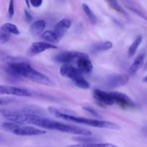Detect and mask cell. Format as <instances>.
<instances>
[{"label":"cell","mask_w":147,"mask_h":147,"mask_svg":"<svg viewBox=\"0 0 147 147\" xmlns=\"http://www.w3.org/2000/svg\"><path fill=\"white\" fill-rule=\"evenodd\" d=\"M1 114L7 120L22 125H33L50 130L58 131L64 133L72 134L79 136H89L92 134L90 131L79 126L66 124L61 122L42 117L33 113L16 111H2Z\"/></svg>","instance_id":"cell-1"},{"label":"cell","mask_w":147,"mask_h":147,"mask_svg":"<svg viewBox=\"0 0 147 147\" xmlns=\"http://www.w3.org/2000/svg\"><path fill=\"white\" fill-rule=\"evenodd\" d=\"M4 70L9 76L15 78H24L37 84L53 87L55 83L49 77L34 70L26 62H9L6 64Z\"/></svg>","instance_id":"cell-2"},{"label":"cell","mask_w":147,"mask_h":147,"mask_svg":"<svg viewBox=\"0 0 147 147\" xmlns=\"http://www.w3.org/2000/svg\"><path fill=\"white\" fill-rule=\"evenodd\" d=\"M49 113L54 115L55 117L60 119H64L67 121L74 122V123H78V124L86 125V126H92L95 128H100V129H112V130H117L120 129V126L118 124L112 122L107 121H100L96 120V119H88V118L78 117V116H73V115L68 114L67 113L61 111L57 109L54 107H49L47 109Z\"/></svg>","instance_id":"cell-3"},{"label":"cell","mask_w":147,"mask_h":147,"mask_svg":"<svg viewBox=\"0 0 147 147\" xmlns=\"http://www.w3.org/2000/svg\"><path fill=\"white\" fill-rule=\"evenodd\" d=\"M1 128L4 131L17 136H39L47 133L45 130L33 126L18 124L13 122H4L1 123Z\"/></svg>","instance_id":"cell-4"},{"label":"cell","mask_w":147,"mask_h":147,"mask_svg":"<svg viewBox=\"0 0 147 147\" xmlns=\"http://www.w3.org/2000/svg\"><path fill=\"white\" fill-rule=\"evenodd\" d=\"M82 57H88L86 53L77 51H63L56 55L54 60L57 63L64 64H70L73 62H77Z\"/></svg>","instance_id":"cell-5"},{"label":"cell","mask_w":147,"mask_h":147,"mask_svg":"<svg viewBox=\"0 0 147 147\" xmlns=\"http://www.w3.org/2000/svg\"><path fill=\"white\" fill-rule=\"evenodd\" d=\"M129 81V76L123 73H116L108 76L104 85L107 88H116L127 84Z\"/></svg>","instance_id":"cell-6"},{"label":"cell","mask_w":147,"mask_h":147,"mask_svg":"<svg viewBox=\"0 0 147 147\" xmlns=\"http://www.w3.org/2000/svg\"><path fill=\"white\" fill-rule=\"evenodd\" d=\"M93 98L98 104L102 106H112L115 104L114 100L111 93H107L99 89L94 90L93 93Z\"/></svg>","instance_id":"cell-7"},{"label":"cell","mask_w":147,"mask_h":147,"mask_svg":"<svg viewBox=\"0 0 147 147\" xmlns=\"http://www.w3.org/2000/svg\"><path fill=\"white\" fill-rule=\"evenodd\" d=\"M0 94L12 95V96H20V97H31L32 96L31 92L26 89L8 86H0Z\"/></svg>","instance_id":"cell-8"},{"label":"cell","mask_w":147,"mask_h":147,"mask_svg":"<svg viewBox=\"0 0 147 147\" xmlns=\"http://www.w3.org/2000/svg\"><path fill=\"white\" fill-rule=\"evenodd\" d=\"M60 73L62 76L70 79L73 82L83 76L82 73L78 67H74L70 64L63 65L60 69Z\"/></svg>","instance_id":"cell-9"},{"label":"cell","mask_w":147,"mask_h":147,"mask_svg":"<svg viewBox=\"0 0 147 147\" xmlns=\"http://www.w3.org/2000/svg\"><path fill=\"white\" fill-rule=\"evenodd\" d=\"M57 46L46 42H37L31 45L28 50V55L30 56H34L44 51L50 49H57Z\"/></svg>","instance_id":"cell-10"},{"label":"cell","mask_w":147,"mask_h":147,"mask_svg":"<svg viewBox=\"0 0 147 147\" xmlns=\"http://www.w3.org/2000/svg\"><path fill=\"white\" fill-rule=\"evenodd\" d=\"M112 96L116 104L123 108H134L135 103L127 95L119 92H111Z\"/></svg>","instance_id":"cell-11"},{"label":"cell","mask_w":147,"mask_h":147,"mask_svg":"<svg viewBox=\"0 0 147 147\" xmlns=\"http://www.w3.org/2000/svg\"><path fill=\"white\" fill-rule=\"evenodd\" d=\"M71 21L68 19H63L62 20H60L54 27V30H53V32L55 33V34L56 35V37H57L58 40L60 41L64 35L65 34V33L67 32V30L70 29V26H71Z\"/></svg>","instance_id":"cell-12"},{"label":"cell","mask_w":147,"mask_h":147,"mask_svg":"<svg viewBox=\"0 0 147 147\" xmlns=\"http://www.w3.org/2000/svg\"><path fill=\"white\" fill-rule=\"evenodd\" d=\"M78 69L82 73L89 74L93 71V66L88 57H82L77 61Z\"/></svg>","instance_id":"cell-13"},{"label":"cell","mask_w":147,"mask_h":147,"mask_svg":"<svg viewBox=\"0 0 147 147\" xmlns=\"http://www.w3.org/2000/svg\"><path fill=\"white\" fill-rule=\"evenodd\" d=\"M113 47V44L111 42H98L93 45L90 47V53L92 54H97L101 52L107 51Z\"/></svg>","instance_id":"cell-14"},{"label":"cell","mask_w":147,"mask_h":147,"mask_svg":"<svg viewBox=\"0 0 147 147\" xmlns=\"http://www.w3.org/2000/svg\"><path fill=\"white\" fill-rule=\"evenodd\" d=\"M46 27V22L45 20H39L34 22V23L31 24L30 26V32L33 34V35H40V34H42L43 31L45 30Z\"/></svg>","instance_id":"cell-15"},{"label":"cell","mask_w":147,"mask_h":147,"mask_svg":"<svg viewBox=\"0 0 147 147\" xmlns=\"http://www.w3.org/2000/svg\"><path fill=\"white\" fill-rule=\"evenodd\" d=\"M145 60V55L144 54H140L136 57L134 63H132L131 65L130 66L129 69V73L131 75H134L137 71H139L144 65Z\"/></svg>","instance_id":"cell-16"},{"label":"cell","mask_w":147,"mask_h":147,"mask_svg":"<svg viewBox=\"0 0 147 147\" xmlns=\"http://www.w3.org/2000/svg\"><path fill=\"white\" fill-rule=\"evenodd\" d=\"M1 31L7 33V34H12L15 35H19L20 34V31L19 30L18 27L11 23H5L2 24L1 27Z\"/></svg>","instance_id":"cell-17"},{"label":"cell","mask_w":147,"mask_h":147,"mask_svg":"<svg viewBox=\"0 0 147 147\" xmlns=\"http://www.w3.org/2000/svg\"><path fill=\"white\" fill-rule=\"evenodd\" d=\"M41 37L42 40H45V42L50 43V44H56L60 42L53 31H50V30L44 32L41 35Z\"/></svg>","instance_id":"cell-18"},{"label":"cell","mask_w":147,"mask_h":147,"mask_svg":"<svg viewBox=\"0 0 147 147\" xmlns=\"http://www.w3.org/2000/svg\"><path fill=\"white\" fill-rule=\"evenodd\" d=\"M142 42V36L139 35L136 37V38L135 39L134 41L132 42V44L131 45L130 47H129V50H128V55H129V57H132L135 55V53L137 51L138 48L140 46L141 43Z\"/></svg>","instance_id":"cell-19"},{"label":"cell","mask_w":147,"mask_h":147,"mask_svg":"<svg viewBox=\"0 0 147 147\" xmlns=\"http://www.w3.org/2000/svg\"><path fill=\"white\" fill-rule=\"evenodd\" d=\"M82 9H83V11H84L86 17H88L89 21H90L92 24H96V23H97L98 20L96 14L93 13V11H92V9L89 7V6L88 5V4L83 3V4H82Z\"/></svg>","instance_id":"cell-20"},{"label":"cell","mask_w":147,"mask_h":147,"mask_svg":"<svg viewBox=\"0 0 147 147\" xmlns=\"http://www.w3.org/2000/svg\"><path fill=\"white\" fill-rule=\"evenodd\" d=\"M67 147H119L114 144L109 143L104 144H95V143H86V144H77L67 146Z\"/></svg>","instance_id":"cell-21"},{"label":"cell","mask_w":147,"mask_h":147,"mask_svg":"<svg viewBox=\"0 0 147 147\" xmlns=\"http://www.w3.org/2000/svg\"><path fill=\"white\" fill-rule=\"evenodd\" d=\"M108 4H109V5H110V7H111L113 9L116 10V11H117V12H119V14H123V15L125 16H128L127 13L125 11L124 9L119 4V3L117 1H108Z\"/></svg>","instance_id":"cell-22"},{"label":"cell","mask_w":147,"mask_h":147,"mask_svg":"<svg viewBox=\"0 0 147 147\" xmlns=\"http://www.w3.org/2000/svg\"><path fill=\"white\" fill-rule=\"evenodd\" d=\"M75 84V86H77L78 88L81 89H88L90 88V83L84 78L83 76H81L80 78H78L75 81L73 82Z\"/></svg>","instance_id":"cell-23"},{"label":"cell","mask_w":147,"mask_h":147,"mask_svg":"<svg viewBox=\"0 0 147 147\" xmlns=\"http://www.w3.org/2000/svg\"><path fill=\"white\" fill-rule=\"evenodd\" d=\"M9 38H10L9 34L1 31V33H0V44L3 45L7 43V42L9 40Z\"/></svg>","instance_id":"cell-24"},{"label":"cell","mask_w":147,"mask_h":147,"mask_svg":"<svg viewBox=\"0 0 147 147\" xmlns=\"http://www.w3.org/2000/svg\"><path fill=\"white\" fill-rule=\"evenodd\" d=\"M14 1H10L9 3V9H8V15L9 18H11L14 14Z\"/></svg>","instance_id":"cell-25"},{"label":"cell","mask_w":147,"mask_h":147,"mask_svg":"<svg viewBox=\"0 0 147 147\" xmlns=\"http://www.w3.org/2000/svg\"><path fill=\"white\" fill-rule=\"evenodd\" d=\"M30 3L34 7H40L42 4L43 1L42 0H31L30 1Z\"/></svg>","instance_id":"cell-26"},{"label":"cell","mask_w":147,"mask_h":147,"mask_svg":"<svg viewBox=\"0 0 147 147\" xmlns=\"http://www.w3.org/2000/svg\"><path fill=\"white\" fill-rule=\"evenodd\" d=\"M83 109H84L85 111H88V112H89V113H91V114L93 115V116H98V113H96V112L93 109H90V108H89V107H83Z\"/></svg>","instance_id":"cell-27"},{"label":"cell","mask_w":147,"mask_h":147,"mask_svg":"<svg viewBox=\"0 0 147 147\" xmlns=\"http://www.w3.org/2000/svg\"><path fill=\"white\" fill-rule=\"evenodd\" d=\"M24 16H25V19L27 22H30L32 20V15L30 14L29 11H27V10H24Z\"/></svg>","instance_id":"cell-28"},{"label":"cell","mask_w":147,"mask_h":147,"mask_svg":"<svg viewBox=\"0 0 147 147\" xmlns=\"http://www.w3.org/2000/svg\"><path fill=\"white\" fill-rule=\"evenodd\" d=\"M144 69L145 70H147V61H146V63L144 64Z\"/></svg>","instance_id":"cell-29"},{"label":"cell","mask_w":147,"mask_h":147,"mask_svg":"<svg viewBox=\"0 0 147 147\" xmlns=\"http://www.w3.org/2000/svg\"><path fill=\"white\" fill-rule=\"evenodd\" d=\"M143 81L145 82V83H147V75H146V77H144L143 78Z\"/></svg>","instance_id":"cell-30"}]
</instances>
